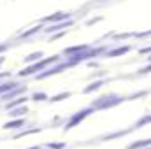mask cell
<instances>
[{
	"label": "cell",
	"instance_id": "10",
	"mask_svg": "<svg viewBox=\"0 0 151 149\" xmlns=\"http://www.w3.org/2000/svg\"><path fill=\"white\" fill-rule=\"evenodd\" d=\"M25 112H27V107H19V109H16V107H14V109H11L9 114H11L12 117H19V116H21V114H25Z\"/></svg>",
	"mask_w": 151,
	"mask_h": 149
},
{
	"label": "cell",
	"instance_id": "22",
	"mask_svg": "<svg viewBox=\"0 0 151 149\" xmlns=\"http://www.w3.org/2000/svg\"><path fill=\"white\" fill-rule=\"evenodd\" d=\"M30 149H39V148H30Z\"/></svg>",
	"mask_w": 151,
	"mask_h": 149
},
{
	"label": "cell",
	"instance_id": "14",
	"mask_svg": "<svg viewBox=\"0 0 151 149\" xmlns=\"http://www.w3.org/2000/svg\"><path fill=\"white\" fill-rule=\"evenodd\" d=\"M14 88H16V84H14V82H5V84H2V86H0V93L9 91V90H14Z\"/></svg>",
	"mask_w": 151,
	"mask_h": 149
},
{
	"label": "cell",
	"instance_id": "12",
	"mask_svg": "<svg viewBox=\"0 0 151 149\" xmlns=\"http://www.w3.org/2000/svg\"><path fill=\"white\" fill-rule=\"evenodd\" d=\"M69 97H70V93L65 91V93H62V95H55V97L51 98V102H60V100H65V98H69Z\"/></svg>",
	"mask_w": 151,
	"mask_h": 149
},
{
	"label": "cell",
	"instance_id": "1",
	"mask_svg": "<svg viewBox=\"0 0 151 149\" xmlns=\"http://www.w3.org/2000/svg\"><path fill=\"white\" fill-rule=\"evenodd\" d=\"M60 60V56H51V58H44V60H40L39 63L35 65H30V67H27L25 70H21L19 75L21 77H27V75H32V74H37L39 70H42L46 65H49V63H55V62H58Z\"/></svg>",
	"mask_w": 151,
	"mask_h": 149
},
{
	"label": "cell",
	"instance_id": "7",
	"mask_svg": "<svg viewBox=\"0 0 151 149\" xmlns=\"http://www.w3.org/2000/svg\"><path fill=\"white\" fill-rule=\"evenodd\" d=\"M130 47L128 46H125V47H119V49H114L111 53H107V58H114V56H119V54H125L127 51H128Z\"/></svg>",
	"mask_w": 151,
	"mask_h": 149
},
{
	"label": "cell",
	"instance_id": "11",
	"mask_svg": "<svg viewBox=\"0 0 151 149\" xmlns=\"http://www.w3.org/2000/svg\"><path fill=\"white\" fill-rule=\"evenodd\" d=\"M144 146H151V139H150V140H141V142H135V144H132L128 149H139V148H144Z\"/></svg>",
	"mask_w": 151,
	"mask_h": 149
},
{
	"label": "cell",
	"instance_id": "8",
	"mask_svg": "<svg viewBox=\"0 0 151 149\" xmlns=\"http://www.w3.org/2000/svg\"><path fill=\"white\" fill-rule=\"evenodd\" d=\"M70 25V21H65V23H56V25H53L51 28H46V32H56V30H60V28H65V27H69Z\"/></svg>",
	"mask_w": 151,
	"mask_h": 149
},
{
	"label": "cell",
	"instance_id": "19",
	"mask_svg": "<svg viewBox=\"0 0 151 149\" xmlns=\"http://www.w3.org/2000/svg\"><path fill=\"white\" fill-rule=\"evenodd\" d=\"M139 53H141V54H146V53H151V47H142V49H139Z\"/></svg>",
	"mask_w": 151,
	"mask_h": 149
},
{
	"label": "cell",
	"instance_id": "15",
	"mask_svg": "<svg viewBox=\"0 0 151 149\" xmlns=\"http://www.w3.org/2000/svg\"><path fill=\"white\" fill-rule=\"evenodd\" d=\"M40 56H42V53H34V54H28V56H27V62H37V60H40Z\"/></svg>",
	"mask_w": 151,
	"mask_h": 149
},
{
	"label": "cell",
	"instance_id": "2",
	"mask_svg": "<svg viewBox=\"0 0 151 149\" xmlns=\"http://www.w3.org/2000/svg\"><path fill=\"white\" fill-rule=\"evenodd\" d=\"M119 102H123L121 97H104L102 100H97L93 104V109H107V107H113Z\"/></svg>",
	"mask_w": 151,
	"mask_h": 149
},
{
	"label": "cell",
	"instance_id": "9",
	"mask_svg": "<svg viewBox=\"0 0 151 149\" xmlns=\"http://www.w3.org/2000/svg\"><path fill=\"white\" fill-rule=\"evenodd\" d=\"M102 84H104L102 81H97V82H93L91 86H86V88H84V93H91V91H95V90H99V88H100Z\"/></svg>",
	"mask_w": 151,
	"mask_h": 149
},
{
	"label": "cell",
	"instance_id": "6",
	"mask_svg": "<svg viewBox=\"0 0 151 149\" xmlns=\"http://www.w3.org/2000/svg\"><path fill=\"white\" fill-rule=\"evenodd\" d=\"M86 49H88V46H74V47L65 49V54H77V53H83Z\"/></svg>",
	"mask_w": 151,
	"mask_h": 149
},
{
	"label": "cell",
	"instance_id": "4",
	"mask_svg": "<svg viewBox=\"0 0 151 149\" xmlns=\"http://www.w3.org/2000/svg\"><path fill=\"white\" fill-rule=\"evenodd\" d=\"M70 14L67 12H56L55 16H49V18H44V21H49V23H58V21H63V19H69Z\"/></svg>",
	"mask_w": 151,
	"mask_h": 149
},
{
	"label": "cell",
	"instance_id": "5",
	"mask_svg": "<svg viewBox=\"0 0 151 149\" xmlns=\"http://www.w3.org/2000/svg\"><path fill=\"white\" fill-rule=\"evenodd\" d=\"M25 125V119H14V121H11V123H5L4 125V128H7V130H12V128H21Z\"/></svg>",
	"mask_w": 151,
	"mask_h": 149
},
{
	"label": "cell",
	"instance_id": "23",
	"mask_svg": "<svg viewBox=\"0 0 151 149\" xmlns=\"http://www.w3.org/2000/svg\"><path fill=\"white\" fill-rule=\"evenodd\" d=\"M150 62H151V56H150Z\"/></svg>",
	"mask_w": 151,
	"mask_h": 149
},
{
	"label": "cell",
	"instance_id": "18",
	"mask_svg": "<svg viewBox=\"0 0 151 149\" xmlns=\"http://www.w3.org/2000/svg\"><path fill=\"white\" fill-rule=\"evenodd\" d=\"M144 123H151V116H144V117L135 125V128H139V126H141V125H144Z\"/></svg>",
	"mask_w": 151,
	"mask_h": 149
},
{
	"label": "cell",
	"instance_id": "3",
	"mask_svg": "<svg viewBox=\"0 0 151 149\" xmlns=\"http://www.w3.org/2000/svg\"><path fill=\"white\" fill-rule=\"evenodd\" d=\"M93 111H95V109H93V107H90V109H84V111L77 112L76 116H72V117H70V121L67 123V126H65V130H70L72 126H76V125H79V123H81V121H83V119H84L86 116H90V114H91Z\"/></svg>",
	"mask_w": 151,
	"mask_h": 149
},
{
	"label": "cell",
	"instance_id": "13",
	"mask_svg": "<svg viewBox=\"0 0 151 149\" xmlns=\"http://www.w3.org/2000/svg\"><path fill=\"white\" fill-rule=\"evenodd\" d=\"M27 100H28V98H27V97H21V98H19V100H14V102H12V104H9V109H14V107H18V105H21V104H25V102H27Z\"/></svg>",
	"mask_w": 151,
	"mask_h": 149
},
{
	"label": "cell",
	"instance_id": "21",
	"mask_svg": "<svg viewBox=\"0 0 151 149\" xmlns=\"http://www.w3.org/2000/svg\"><path fill=\"white\" fill-rule=\"evenodd\" d=\"M4 60H5V58H4V56H0V65H2V62H4Z\"/></svg>",
	"mask_w": 151,
	"mask_h": 149
},
{
	"label": "cell",
	"instance_id": "16",
	"mask_svg": "<svg viewBox=\"0 0 151 149\" xmlns=\"http://www.w3.org/2000/svg\"><path fill=\"white\" fill-rule=\"evenodd\" d=\"M39 30H42V27H35V28H32V30H28V32H25L21 37H30V35H34V34H37Z\"/></svg>",
	"mask_w": 151,
	"mask_h": 149
},
{
	"label": "cell",
	"instance_id": "17",
	"mask_svg": "<svg viewBox=\"0 0 151 149\" xmlns=\"http://www.w3.org/2000/svg\"><path fill=\"white\" fill-rule=\"evenodd\" d=\"M32 98H34V100H37V102H40V100H46V98H47V95H46V93H34V95H32Z\"/></svg>",
	"mask_w": 151,
	"mask_h": 149
},
{
	"label": "cell",
	"instance_id": "20",
	"mask_svg": "<svg viewBox=\"0 0 151 149\" xmlns=\"http://www.w3.org/2000/svg\"><path fill=\"white\" fill-rule=\"evenodd\" d=\"M7 49V46H0V51H5Z\"/></svg>",
	"mask_w": 151,
	"mask_h": 149
}]
</instances>
